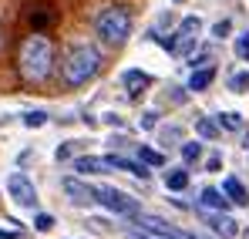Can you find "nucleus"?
<instances>
[{
  "instance_id": "obj_1",
  "label": "nucleus",
  "mask_w": 249,
  "mask_h": 239,
  "mask_svg": "<svg viewBox=\"0 0 249 239\" xmlns=\"http://www.w3.org/2000/svg\"><path fill=\"white\" fill-rule=\"evenodd\" d=\"M101 71V51L94 44H74L68 54H64V64H61V74L71 88L78 84H88Z\"/></svg>"
},
{
  "instance_id": "obj_2",
  "label": "nucleus",
  "mask_w": 249,
  "mask_h": 239,
  "mask_svg": "<svg viewBox=\"0 0 249 239\" xmlns=\"http://www.w3.org/2000/svg\"><path fill=\"white\" fill-rule=\"evenodd\" d=\"M51 71H54V47H51V40L41 37V34L27 37L24 47H20V74L27 81H44V78H51Z\"/></svg>"
},
{
  "instance_id": "obj_3",
  "label": "nucleus",
  "mask_w": 249,
  "mask_h": 239,
  "mask_svg": "<svg viewBox=\"0 0 249 239\" xmlns=\"http://www.w3.org/2000/svg\"><path fill=\"white\" fill-rule=\"evenodd\" d=\"M94 31H98V37L105 40V44L118 47V44H124L128 34H131V14H128L124 7H108V10L98 14Z\"/></svg>"
},
{
  "instance_id": "obj_4",
  "label": "nucleus",
  "mask_w": 249,
  "mask_h": 239,
  "mask_svg": "<svg viewBox=\"0 0 249 239\" xmlns=\"http://www.w3.org/2000/svg\"><path fill=\"white\" fill-rule=\"evenodd\" d=\"M199 17H185L182 24H178V31L172 34V37H159V34H152V37L159 40V44H165L172 54H178V57H185V54H192V47H196V37H199Z\"/></svg>"
},
{
  "instance_id": "obj_5",
  "label": "nucleus",
  "mask_w": 249,
  "mask_h": 239,
  "mask_svg": "<svg viewBox=\"0 0 249 239\" xmlns=\"http://www.w3.org/2000/svg\"><path fill=\"white\" fill-rule=\"evenodd\" d=\"M94 202H101L105 209H111L118 216H135L138 212V202L131 196H124V192H118V189H111V185H98L94 189Z\"/></svg>"
},
{
  "instance_id": "obj_6",
  "label": "nucleus",
  "mask_w": 249,
  "mask_h": 239,
  "mask_svg": "<svg viewBox=\"0 0 249 239\" xmlns=\"http://www.w3.org/2000/svg\"><path fill=\"white\" fill-rule=\"evenodd\" d=\"M7 192H10V199L17 202L20 209H34V205H37V189H34V182H31L24 172H14V175L7 179Z\"/></svg>"
},
{
  "instance_id": "obj_7",
  "label": "nucleus",
  "mask_w": 249,
  "mask_h": 239,
  "mask_svg": "<svg viewBox=\"0 0 249 239\" xmlns=\"http://www.w3.org/2000/svg\"><path fill=\"white\" fill-rule=\"evenodd\" d=\"M199 216L206 219V226L215 233V236H222V239H236V236H239V222H236L232 216H226V212H212V209H199Z\"/></svg>"
},
{
  "instance_id": "obj_8",
  "label": "nucleus",
  "mask_w": 249,
  "mask_h": 239,
  "mask_svg": "<svg viewBox=\"0 0 249 239\" xmlns=\"http://www.w3.org/2000/svg\"><path fill=\"white\" fill-rule=\"evenodd\" d=\"M61 189H64V196L74 202V205H91V202H94V185H88V182L74 179V175H68V179L61 182Z\"/></svg>"
},
{
  "instance_id": "obj_9",
  "label": "nucleus",
  "mask_w": 249,
  "mask_h": 239,
  "mask_svg": "<svg viewBox=\"0 0 249 239\" xmlns=\"http://www.w3.org/2000/svg\"><path fill=\"white\" fill-rule=\"evenodd\" d=\"M111 165L108 159H98V155H81V159H74V172H81V175H105Z\"/></svg>"
},
{
  "instance_id": "obj_10",
  "label": "nucleus",
  "mask_w": 249,
  "mask_h": 239,
  "mask_svg": "<svg viewBox=\"0 0 249 239\" xmlns=\"http://www.w3.org/2000/svg\"><path fill=\"white\" fill-rule=\"evenodd\" d=\"M122 81H124V88H128V98H138L148 84H152V78L145 74V71H138V68H131V71H124L122 74Z\"/></svg>"
},
{
  "instance_id": "obj_11",
  "label": "nucleus",
  "mask_w": 249,
  "mask_h": 239,
  "mask_svg": "<svg viewBox=\"0 0 249 239\" xmlns=\"http://www.w3.org/2000/svg\"><path fill=\"white\" fill-rule=\"evenodd\" d=\"M199 209H212V212H226L229 209V199H226V192L222 189H202V199H199Z\"/></svg>"
},
{
  "instance_id": "obj_12",
  "label": "nucleus",
  "mask_w": 249,
  "mask_h": 239,
  "mask_svg": "<svg viewBox=\"0 0 249 239\" xmlns=\"http://www.w3.org/2000/svg\"><path fill=\"white\" fill-rule=\"evenodd\" d=\"M222 192H226V199L232 202V205H249V192L243 189V182L239 179H222Z\"/></svg>"
},
{
  "instance_id": "obj_13",
  "label": "nucleus",
  "mask_w": 249,
  "mask_h": 239,
  "mask_svg": "<svg viewBox=\"0 0 249 239\" xmlns=\"http://www.w3.org/2000/svg\"><path fill=\"white\" fill-rule=\"evenodd\" d=\"M108 165H111V168H122V172H131L135 179H148V175H152L145 162H128V159H122V155H111Z\"/></svg>"
},
{
  "instance_id": "obj_14",
  "label": "nucleus",
  "mask_w": 249,
  "mask_h": 239,
  "mask_svg": "<svg viewBox=\"0 0 249 239\" xmlns=\"http://www.w3.org/2000/svg\"><path fill=\"white\" fill-rule=\"evenodd\" d=\"M212 81H215V68H212V64H202L199 71H192V78H189V91H206Z\"/></svg>"
},
{
  "instance_id": "obj_15",
  "label": "nucleus",
  "mask_w": 249,
  "mask_h": 239,
  "mask_svg": "<svg viewBox=\"0 0 249 239\" xmlns=\"http://www.w3.org/2000/svg\"><path fill=\"white\" fill-rule=\"evenodd\" d=\"M185 185H189V172H185V168H168V172H165V189L182 192Z\"/></svg>"
},
{
  "instance_id": "obj_16",
  "label": "nucleus",
  "mask_w": 249,
  "mask_h": 239,
  "mask_svg": "<svg viewBox=\"0 0 249 239\" xmlns=\"http://www.w3.org/2000/svg\"><path fill=\"white\" fill-rule=\"evenodd\" d=\"M138 159L145 162L148 168H162V165H165V155L155 152V148H148V145H138Z\"/></svg>"
},
{
  "instance_id": "obj_17",
  "label": "nucleus",
  "mask_w": 249,
  "mask_h": 239,
  "mask_svg": "<svg viewBox=\"0 0 249 239\" xmlns=\"http://www.w3.org/2000/svg\"><path fill=\"white\" fill-rule=\"evenodd\" d=\"M196 131H199L202 138H219V125L212 118H196Z\"/></svg>"
},
{
  "instance_id": "obj_18",
  "label": "nucleus",
  "mask_w": 249,
  "mask_h": 239,
  "mask_svg": "<svg viewBox=\"0 0 249 239\" xmlns=\"http://www.w3.org/2000/svg\"><path fill=\"white\" fill-rule=\"evenodd\" d=\"M219 128L239 131V128H243V115H236V111H222V115H219Z\"/></svg>"
},
{
  "instance_id": "obj_19",
  "label": "nucleus",
  "mask_w": 249,
  "mask_h": 239,
  "mask_svg": "<svg viewBox=\"0 0 249 239\" xmlns=\"http://www.w3.org/2000/svg\"><path fill=\"white\" fill-rule=\"evenodd\" d=\"M182 159L185 162H199L202 159V145H199V142H182Z\"/></svg>"
},
{
  "instance_id": "obj_20",
  "label": "nucleus",
  "mask_w": 249,
  "mask_h": 239,
  "mask_svg": "<svg viewBox=\"0 0 249 239\" xmlns=\"http://www.w3.org/2000/svg\"><path fill=\"white\" fill-rule=\"evenodd\" d=\"M236 57H243V61H249V31L236 37Z\"/></svg>"
},
{
  "instance_id": "obj_21",
  "label": "nucleus",
  "mask_w": 249,
  "mask_h": 239,
  "mask_svg": "<svg viewBox=\"0 0 249 239\" xmlns=\"http://www.w3.org/2000/svg\"><path fill=\"white\" fill-rule=\"evenodd\" d=\"M34 229H37V233H51V229H54V216L41 212V216L34 219Z\"/></svg>"
},
{
  "instance_id": "obj_22",
  "label": "nucleus",
  "mask_w": 249,
  "mask_h": 239,
  "mask_svg": "<svg viewBox=\"0 0 249 239\" xmlns=\"http://www.w3.org/2000/svg\"><path fill=\"white\" fill-rule=\"evenodd\" d=\"M44 121H47L44 111H31V115H24V125H27V128H41Z\"/></svg>"
},
{
  "instance_id": "obj_23",
  "label": "nucleus",
  "mask_w": 249,
  "mask_h": 239,
  "mask_svg": "<svg viewBox=\"0 0 249 239\" xmlns=\"http://www.w3.org/2000/svg\"><path fill=\"white\" fill-rule=\"evenodd\" d=\"M229 88H232V91H246L249 88V74H232V78H229Z\"/></svg>"
},
{
  "instance_id": "obj_24",
  "label": "nucleus",
  "mask_w": 249,
  "mask_h": 239,
  "mask_svg": "<svg viewBox=\"0 0 249 239\" xmlns=\"http://www.w3.org/2000/svg\"><path fill=\"white\" fill-rule=\"evenodd\" d=\"M229 31H232V24H229V20H219V24H215V27H212V37H226V34H229Z\"/></svg>"
},
{
  "instance_id": "obj_25",
  "label": "nucleus",
  "mask_w": 249,
  "mask_h": 239,
  "mask_svg": "<svg viewBox=\"0 0 249 239\" xmlns=\"http://www.w3.org/2000/svg\"><path fill=\"white\" fill-rule=\"evenodd\" d=\"M155 125H159V115H155V111H145V115H142V128H145V131H152Z\"/></svg>"
},
{
  "instance_id": "obj_26",
  "label": "nucleus",
  "mask_w": 249,
  "mask_h": 239,
  "mask_svg": "<svg viewBox=\"0 0 249 239\" xmlns=\"http://www.w3.org/2000/svg\"><path fill=\"white\" fill-rule=\"evenodd\" d=\"M178 138H182V131H178V128H165V131H162V142H178Z\"/></svg>"
},
{
  "instance_id": "obj_27",
  "label": "nucleus",
  "mask_w": 249,
  "mask_h": 239,
  "mask_svg": "<svg viewBox=\"0 0 249 239\" xmlns=\"http://www.w3.org/2000/svg\"><path fill=\"white\" fill-rule=\"evenodd\" d=\"M68 155H71V142H68V145H61V148H57V162H64V159H68Z\"/></svg>"
},
{
  "instance_id": "obj_28",
  "label": "nucleus",
  "mask_w": 249,
  "mask_h": 239,
  "mask_svg": "<svg viewBox=\"0 0 249 239\" xmlns=\"http://www.w3.org/2000/svg\"><path fill=\"white\" fill-rule=\"evenodd\" d=\"M219 165H222V159H219V155H212V159H209V172H219Z\"/></svg>"
},
{
  "instance_id": "obj_29",
  "label": "nucleus",
  "mask_w": 249,
  "mask_h": 239,
  "mask_svg": "<svg viewBox=\"0 0 249 239\" xmlns=\"http://www.w3.org/2000/svg\"><path fill=\"white\" fill-rule=\"evenodd\" d=\"M0 239H24V236H17V233H0Z\"/></svg>"
},
{
  "instance_id": "obj_30",
  "label": "nucleus",
  "mask_w": 249,
  "mask_h": 239,
  "mask_svg": "<svg viewBox=\"0 0 249 239\" xmlns=\"http://www.w3.org/2000/svg\"><path fill=\"white\" fill-rule=\"evenodd\" d=\"M0 44H3V31H0Z\"/></svg>"
}]
</instances>
